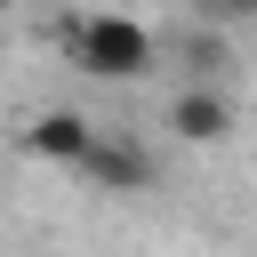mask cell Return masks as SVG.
Wrapping results in <instances>:
<instances>
[{
	"mask_svg": "<svg viewBox=\"0 0 257 257\" xmlns=\"http://www.w3.org/2000/svg\"><path fill=\"white\" fill-rule=\"evenodd\" d=\"M80 177H88L96 193H145V185H153V153H145L137 137H112V128H104L96 153L80 161Z\"/></svg>",
	"mask_w": 257,
	"mask_h": 257,
	"instance_id": "cell-3",
	"label": "cell"
},
{
	"mask_svg": "<svg viewBox=\"0 0 257 257\" xmlns=\"http://www.w3.org/2000/svg\"><path fill=\"white\" fill-rule=\"evenodd\" d=\"M169 128H177L185 145H217V137L233 128V104H225L217 88H193V80H185V88L169 96Z\"/></svg>",
	"mask_w": 257,
	"mask_h": 257,
	"instance_id": "cell-4",
	"label": "cell"
},
{
	"mask_svg": "<svg viewBox=\"0 0 257 257\" xmlns=\"http://www.w3.org/2000/svg\"><path fill=\"white\" fill-rule=\"evenodd\" d=\"M96 137H104V128H96L88 112H72V104H48V112L24 128V145H32L40 161H64V169H80V161L96 153Z\"/></svg>",
	"mask_w": 257,
	"mask_h": 257,
	"instance_id": "cell-2",
	"label": "cell"
},
{
	"mask_svg": "<svg viewBox=\"0 0 257 257\" xmlns=\"http://www.w3.org/2000/svg\"><path fill=\"white\" fill-rule=\"evenodd\" d=\"M56 40H64V56H72L80 72H96V80H137V72H153V32H145L137 16H112V8L64 16Z\"/></svg>",
	"mask_w": 257,
	"mask_h": 257,
	"instance_id": "cell-1",
	"label": "cell"
}]
</instances>
